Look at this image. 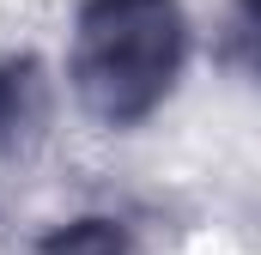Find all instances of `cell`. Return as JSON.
Instances as JSON below:
<instances>
[{
    "label": "cell",
    "instance_id": "cell-1",
    "mask_svg": "<svg viewBox=\"0 0 261 255\" xmlns=\"http://www.w3.org/2000/svg\"><path fill=\"white\" fill-rule=\"evenodd\" d=\"M189 67V12L182 0H79L67 37L73 104L97 128L152 122Z\"/></svg>",
    "mask_w": 261,
    "mask_h": 255
},
{
    "label": "cell",
    "instance_id": "cell-2",
    "mask_svg": "<svg viewBox=\"0 0 261 255\" xmlns=\"http://www.w3.org/2000/svg\"><path fill=\"white\" fill-rule=\"evenodd\" d=\"M55 122V79L43 55L0 49V170H18L43 152Z\"/></svg>",
    "mask_w": 261,
    "mask_h": 255
},
{
    "label": "cell",
    "instance_id": "cell-3",
    "mask_svg": "<svg viewBox=\"0 0 261 255\" xmlns=\"http://www.w3.org/2000/svg\"><path fill=\"white\" fill-rule=\"evenodd\" d=\"M31 255H140V243H134L128 219H116V213H79V219L55 225Z\"/></svg>",
    "mask_w": 261,
    "mask_h": 255
},
{
    "label": "cell",
    "instance_id": "cell-4",
    "mask_svg": "<svg viewBox=\"0 0 261 255\" xmlns=\"http://www.w3.org/2000/svg\"><path fill=\"white\" fill-rule=\"evenodd\" d=\"M219 67L261 85V0H225L219 18Z\"/></svg>",
    "mask_w": 261,
    "mask_h": 255
}]
</instances>
